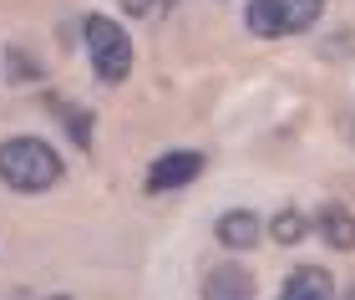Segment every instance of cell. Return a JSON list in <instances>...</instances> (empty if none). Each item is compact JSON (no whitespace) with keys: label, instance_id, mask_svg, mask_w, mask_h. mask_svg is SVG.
Listing matches in <instances>:
<instances>
[{"label":"cell","instance_id":"8fae6325","mask_svg":"<svg viewBox=\"0 0 355 300\" xmlns=\"http://www.w3.org/2000/svg\"><path fill=\"white\" fill-rule=\"evenodd\" d=\"M157 6H163V0H122V10H127V15H153Z\"/></svg>","mask_w":355,"mask_h":300},{"label":"cell","instance_id":"7c38bea8","mask_svg":"<svg viewBox=\"0 0 355 300\" xmlns=\"http://www.w3.org/2000/svg\"><path fill=\"white\" fill-rule=\"evenodd\" d=\"M335 300H355V285H345V290H340V295H335Z\"/></svg>","mask_w":355,"mask_h":300},{"label":"cell","instance_id":"9c48e42d","mask_svg":"<svg viewBox=\"0 0 355 300\" xmlns=\"http://www.w3.org/2000/svg\"><path fill=\"white\" fill-rule=\"evenodd\" d=\"M269 234H274V240H279V244H300L304 234H310V219H304L300 209H284V214H274Z\"/></svg>","mask_w":355,"mask_h":300},{"label":"cell","instance_id":"5b68a950","mask_svg":"<svg viewBox=\"0 0 355 300\" xmlns=\"http://www.w3.org/2000/svg\"><path fill=\"white\" fill-rule=\"evenodd\" d=\"M203 300H254V275L244 265H214L203 275Z\"/></svg>","mask_w":355,"mask_h":300},{"label":"cell","instance_id":"7a4b0ae2","mask_svg":"<svg viewBox=\"0 0 355 300\" xmlns=\"http://www.w3.org/2000/svg\"><path fill=\"white\" fill-rule=\"evenodd\" d=\"M82 36H87L92 72L102 76L107 87L127 82V72H132V36H127L112 15H87V21H82Z\"/></svg>","mask_w":355,"mask_h":300},{"label":"cell","instance_id":"8992f818","mask_svg":"<svg viewBox=\"0 0 355 300\" xmlns=\"http://www.w3.org/2000/svg\"><path fill=\"white\" fill-rule=\"evenodd\" d=\"M279 300H335V280H330V270H320V265H300V270L284 280Z\"/></svg>","mask_w":355,"mask_h":300},{"label":"cell","instance_id":"3957f363","mask_svg":"<svg viewBox=\"0 0 355 300\" xmlns=\"http://www.w3.org/2000/svg\"><path fill=\"white\" fill-rule=\"evenodd\" d=\"M320 10H325V0H254L244 10V26L264 41H279V36L310 31L320 21Z\"/></svg>","mask_w":355,"mask_h":300},{"label":"cell","instance_id":"6da1fadb","mask_svg":"<svg viewBox=\"0 0 355 300\" xmlns=\"http://www.w3.org/2000/svg\"><path fill=\"white\" fill-rule=\"evenodd\" d=\"M0 183L15 194H46L61 183V158L41 138H6L0 143Z\"/></svg>","mask_w":355,"mask_h":300},{"label":"cell","instance_id":"4fadbf2b","mask_svg":"<svg viewBox=\"0 0 355 300\" xmlns=\"http://www.w3.org/2000/svg\"><path fill=\"white\" fill-rule=\"evenodd\" d=\"M51 300H67V295H51Z\"/></svg>","mask_w":355,"mask_h":300},{"label":"cell","instance_id":"52a82bcc","mask_svg":"<svg viewBox=\"0 0 355 300\" xmlns=\"http://www.w3.org/2000/svg\"><path fill=\"white\" fill-rule=\"evenodd\" d=\"M315 229H320V240H325L330 249H355V214L340 209V203H325V209L315 214Z\"/></svg>","mask_w":355,"mask_h":300},{"label":"cell","instance_id":"ba28073f","mask_svg":"<svg viewBox=\"0 0 355 300\" xmlns=\"http://www.w3.org/2000/svg\"><path fill=\"white\" fill-rule=\"evenodd\" d=\"M218 244L223 249H254L259 244V219H254V209H229L218 219Z\"/></svg>","mask_w":355,"mask_h":300},{"label":"cell","instance_id":"30bf717a","mask_svg":"<svg viewBox=\"0 0 355 300\" xmlns=\"http://www.w3.org/2000/svg\"><path fill=\"white\" fill-rule=\"evenodd\" d=\"M61 112H67V122H71V138H76V143H92V117H87V112H76V107H61Z\"/></svg>","mask_w":355,"mask_h":300},{"label":"cell","instance_id":"277c9868","mask_svg":"<svg viewBox=\"0 0 355 300\" xmlns=\"http://www.w3.org/2000/svg\"><path fill=\"white\" fill-rule=\"evenodd\" d=\"M208 168V158L203 153H163L157 163L148 168V194H173V188H188L198 173Z\"/></svg>","mask_w":355,"mask_h":300}]
</instances>
